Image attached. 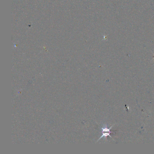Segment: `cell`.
Here are the masks:
<instances>
[{"instance_id": "cell-1", "label": "cell", "mask_w": 154, "mask_h": 154, "mask_svg": "<svg viewBox=\"0 0 154 154\" xmlns=\"http://www.w3.org/2000/svg\"><path fill=\"white\" fill-rule=\"evenodd\" d=\"M113 126L111 127L110 128H107L106 126L105 127H103L102 128V130L103 132H111L110 130L111 128H112L113 127Z\"/></svg>"}]
</instances>
